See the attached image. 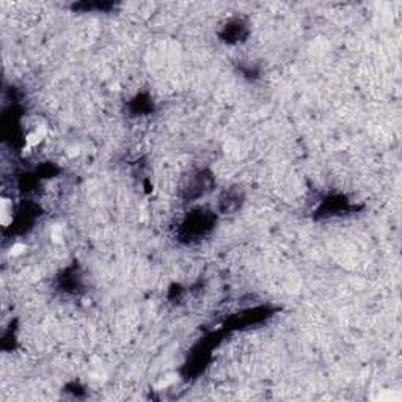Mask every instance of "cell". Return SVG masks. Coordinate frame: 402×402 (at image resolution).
Masks as SVG:
<instances>
[{"label":"cell","instance_id":"cell-1","mask_svg":"<svg viewBox=\"0 0 402 402\" xmlns=\"http://www.w3.org/2000/svg\"><path fill=\"white\" fill-rule=\"evenodd\" d=\"M217 214H214L209 209H195L189 212L179 225L178 238L184 244H195L211 234V231L216 227Z\"/></svg>","mask_w":402,"mask_h":402},{"label":"cell","instance_id":"cell-2","mask_svg":"<svg viewBox=\"0 0 402 402\" xmlns=\"http://www.w3.org/2000/svg\"><path fill=\"white\" fill-rule=\"evenodd\" d=\"M275 308L272 306H255L249 308V310H244L238 313V315H233L228 322H225L223 332H233V330H244L247 327L258 326V324L266 322L267 319H271L275 315Z\"/></svg>","mask_w":402,"mask_h":402},{"label":"cell","instance_id":"cell-3","mask_svg":"<svg viewBox=\"0 0 402 402\" xmlns=\"http://www.w3.org/2000/svg\"><path fill=\"white\" fill-rule=\"evenodd\" d=\"M361 206H355L354 203H350L344 195L335 194L327 197L326 200L321 201V205L316 209L315 219H328V217H337L344 216V214H350L355 211H360Z\"/></svg>","mask_w":402,"mask_h":402},{"label":"cell","instance_id":"cell-4","mask_svg":"<svg viewBox=\"0 0 402 402\" xmlns=\"http://www.w3.org/2000/svg\"><path fill=\"white\" fill-rule=\"evenodd\" d=\"M214 186H216V179H214L212 173L208 172V170H201V172L192 175L189 183L184 186L183 198L186 201L198 200V198L209 194L214 189Z\"/></svg>","mask_w":402,"mask_h":402},{"label":"cell","instance_id":"cell-5","mask_svg":"<svg viewBox=\"0 0 402 402\" xmlns=\"http://www.w3.org/2000/svg\"><path fill=\"white\" fill-rule=\"evenodd\" d=\"M38 217H40V206L33 205V203H24L16 211V216L11 219V231L16 234L25 233L33 227Z\"/></svg>","mask_w":402,"mask_h":402},{"label":"cell","instance_id":"cell-6","mask_svg":"<svg viewBox=\"0 0 402 402\" xmlns=\"http://www.w3.org/2000/svg\"><path fill=\"white\" fill-rule=\"evenodd\" d=\"M244 205V192L238 187H233V189L225 190L219 198V212L223 214V216H231V214H236Z\"/></svg>","mask_w":402,"mask_h":402},{"label":"cell","instance_id":"cell-7","mask_svg":"<svg viewBox=\"0 0 402 402\" xmlns=\"http://www.w3.org/2000/svg\"><path fill=\"white\" fill-rule=\"evenodd\" d=\"M249 25L242 19H234L223 27L220 38L228 44H238L249 36Z\"/></svg>","mask_w":402,"mask_h":402},{"label":"cell","instance_id":"cell-8","mask_svg":"<svg viewBox=\"0 0 402 402\" xmlns=\"http://www.w3.org/2000/svg\"><path fill=\"white\" fill-rule=\"evenodd\" d=\"M58 288L65 291V293H76V291L80 288V275L74 266L68 267L62 275H60Z\"/></svg>","mask_w":402,"mask_h":402},{"label":"cell","instance_id":"cell-9","mask_svg":"<svg viewBox=\"0 0 402 402\" xmlns=\"http://www.w3.org/2000/svg\"><path fill=\"white\" fill-rule=\"evenodd\" d=\"M131 112L134 115H146L153 112V99L148 95H139L129 104Z\"/></svg>","mask_w":402,"mask_h":402},{"label":"cell","instance_id":"cell-10","mask_svg":"<svg viewBox=\"0 0 402 402\" xmlns=\"http://www.w3.org/2000/svg\"><path fill=\"white\" fill-rule=\"evenodd\" d=\"M115 7L113 3L110 2H80V3H74L73 10H79V11H109Z\"/></svg>","mask_w":402,"mask_h":402}]
</instances>
